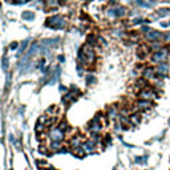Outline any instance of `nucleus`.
I'll list each match as a JSON object with an SVG mask.
<instances>
[{"label":"nucleus","mask_w":170,"mask_h":170,"mask_svg":"<svg viewBox=\"0 0 170 170\" xmlns=\"http://www.w3.org/2000/svg\"><path fill=\"white\" fill-rule=\"evenodd\" d=\"M21 18L24 19L25 21H32L33 19H35V14H33L32 11H25V12L21 14Z\"/></svg>","instance_id":"obj_12"},{"label":"nucleus","mask_w":170,"mask_h":170,"mask_svg":"<svg viewBox=\"0 0 170 170\" xmlns=\"http://www.w3.org/2000/svg\"><path fill=\"white\" fill-rule=\"evenodd\" d=\"M60 90H61V92H63V90H66V88L65 87H60Z\"/></svg>","instance_id":"obj_39"},{"label":"nucleus","mask_w":170,"mask_h":170,"mask_svg":"<svg viewBox=\"0 0 170 170\" xmlns=\"http://www.w3.org/2000/svg\"><path fill=\"white\" fill-rule=\"evenodd\" d=\"M28 43H29V40H24V41H21V45H20V48H19V53H18V57H20L23 53H24V51H25V48L28 47Z\"/></svg>","instance_id":"obj_19"},{"label":"nucleus","mask_w":170,"mask_h":170,"mask_svg":"<svg viewBox=\"0 0 170 170\" xmlns=\"http://www.w3.org/2000/svg\"><path fill=\"white\" fill-rule=\"evenodd\" d=\"M148 40L150 41H160V40H163V35L160 31H150L148 35H146Z\"/></svg>","instance_id":"obj_7"},{"label":"nucleus","mask_w":170,"mask_h":170,"mask_svg":"<svg viewBox=\"0 0 170 170\" xmlns=\"http://www.w3.org/2000/svg\"><path fill=\"white\" fill-rule=\"evenodd\" d=\"M73 154H75V156H77L79 158H83V157H85L87 152L83 149V146H80V148H76V149H73Z\"/></svg>","instance_id":"obj_16"},{"label":"nucleus","mask_w":170,"mask_h":170,"mask_svg":"<svg viewBox=\"0 0 170 170\" xmlns=\"http://www.w3.org/2000/svg\"><path fill=\"white\" fill-rule=\"evenodd\" d=\"M129 120H130V124H132V125H137V124H140V121H141V114H140V113H134V114H132L129 117Z\"/></svg>","instance_id":"obj_14"},{"label":"nucleus","mask_w":170,"mask_h":170,"mask_svg":"<svg viewBox=\"0 0 170 170\" xmlns=\"http://www.w3.org/2000/svg\"><path fill=\"white\" fill-rule=\"evenodd\" d=\"M142 32H144V33H146V35H148V33H149V32H150V28H149V27H142Z\"/></svg>","instance_id":"obj_34"},{"label":"nucleus","mask_w":170,"mask_h":170,"mask_svg":"<svg viewBox=\"0 0 170 170\" xmlns=\"http://www.w3.org/2000/svg\"><path fill=\"white\" fill-rule=\"evenodd\" d=\"M85 1H92V0H85Z\"/></svg>","instance_id":"obj_40"},{"label":"nucleus","mask_w":170,"mask_h":170,"mask_svg":"<svg viewBox=\"0 0 170 170\" xmlns=\"http://www.w3.org/2000/svg\"><path fill=\"white\" fill-rule=\"evenodd\" d=\"M156 96V92L152 89V88H144V89H141L140 90V93H138V97H140V100H148V101H150L153 97Z\"/></svg>","instance_id":"obj_5"},{"label":"nucleus","mask_w":170,"mask_h":170,"mask_svg":"<svg viewBox=\"0 0 170 170\" xmlns=\"http://www.w3.org/2000/svg\"><path fill=\"white\" fill-rule=\"evenodd\" d=\"M66 152H68V150H66V148H61V149L59 150V153H61V154H63V153H64V154H65Z\"/></svg>","instance_id":"obj_37"},{"label":"nucleus","mask_w":170,"mask_h":170,"mask_svg":"<svg viewBox=\"0 0 170 170\" xmlns=\"http://www.w3.org/2000/svg\"><path fill=\"white\" fill-rule=\"evenodd\" d=\"M150 106H152V102L148 100H140L135 104V109L137 110H148V109H150Z\"/></svg>","instance_id":"obj_8"},{"label":"nucleus","mask_w":170,"mask_h":170,"mask_svg":"<svg viewBox=\"0 0 170 170\" xmlns=\"http://www.w3.org/2000/svg\"><path fill=\"white\" fill-rule=\"evenodd\" d=\"M96 35H93V33H90V35H88L87 37V44L90 45V47H93V45H96Z\"/></svg>","instance_id":"obj_20"},{"label":"nucleus","mask_w":170,"mask_h":170,"mask_svg":"<svg viewBox=\"0 0 170 170\" xmlns=\"http://www.w3.org/2000/svg\"><path fill=\"white\" fill-rule=\"evenodd\" d=\"M11 170H12V169H11Z\"/></svg>","instance_id":"obj_42"},{"label":"nucleus","mask_w":170,"mask_h":170,"mask_svg":"<svg viewBox=\"0 0 170 170\" xmlns=\"http://www.w3.org/2000/svg\"><path fill=\"white\" fill-rule=\"evenodd\" d=\"M45 25L49 27V28H53V29H63V28L66 25V23H65V20H64L63 16L55 15V16H51L49 19H47Z\"/></svg>","instance_id":"obj_1"},{"label":"nucleus","mask_w":170,"mask_h":170,"mask_svg":"<svg viewBox=\"0 0 170 170\" xmlns=\"http://www.w3.org/2000/svg\"><path fill=\"white\" fill-rule=\"evenodd\" d=\"M57 128L61 130V132L65 133L66 130H69V125H68V122L65 121V120H61V121L59 122V125H57Z\"/></svg>","instance_id":"obj_18"},{"label":"nucleus","mask_w":170,"mask_h":170,"mask_svg":"<svg viewBox=\"0 0 170 170\" xmlns=\"http://www.w3.org/2000/svg\"><path fill=\"white\" fill-rule=\"evenodd\" d=\"M135 3L138 4V5H141V7H149L150 4L145 3V1H142V0H135Z\"/></svg>","instance_id":"obj_28"},{"label":"nucleus","mask_w":170,"mask_h":170,"mask_svg":"<svg viewBox=\"0 0 170 170\" xmlns=\"http://www.w3.org/2000/svg\"><path fill=\"white\" fill-rule=\"evenodd\" d=\"M60 1L59 0H45V4H47V5H49V7H53V5H57V4H59Z\"/></svg>","instance_id":"obj_26"},{"label":"nucleus","mask_w":170,"mask_h":170,"mask_svg":"<svg viewBox=\"0 0 170 170\" xmlns=\"http://www.w3.org/2000/svg\"><path fill=\"white\" fill-rule=\"evenodd\" d=\"M150 51H154V52H157V51H161L162 49V45H161L160 41H152L149 45Z\"/></svg>","instance_id":"obj_17"},{"label":"nucleus","mask_w":170,"mask_h":170,"mask_svg":"<svg viewBox=\"0 0 170 170\" xmlns=\"http://www.w3.org/2000/svg\"><path fill=\"white\" fill-rule=\"evenodd\" d=\"M81 137H72L70 138V149H76V148H80L81 146Z\"/></svg>","instance_id":"obj_11"},{"label":"nucleus","mask_w":170,"mask_h":170,"mask_svg":"<svg viewBox=\"0 0 170 170\" xmlns=\"http://www.w3.org/2000/svg\"><path fill=\"white\" fill-rule=\"evenodd\" d=\"M48 137L51 138V141H59V142H61L64 140V137H65V133L61 132L57 126H52L48 132Z\"/></svg>","instance_id":"obj_2"},{"label":"nucleus","mask_w":170,"mask_h":170,"mask_svg":"<svg viewBox=\"0 0 170 170\" xmlns=\"http://www.w3.org/2000/svg\"><path fill=\"white\" fill-rule=\"evenodd\" d=\"M158 15L160 16H167V15H170V8H161Z\"/></svg>","instance_id":"obj_25"},{"label":"nucleus","mask_w":170,"mask_h":170,"mask_svg":"<svg viewBox=\"0 0 170 170\" xmlns=\"http://www.w3.org/2000/svg\"><path fill=\"white\" fill-rule=\"evenodd\" d=\"M9 48L11 49H16V48H18V43H12V44L9 45Z\"/></svg>","instance_id":"obj_35"},{"label":"nucleus","mask_w":170,"mask_h":170,"mask_svg":"<svg viewBox=\"0 0 170 170\" xmlns=\"http://www.w3.org/2000/svg\"><path fill=\"white\" fill-rule=\"evenodd\" d=\"M44 65H45V59H43V60H40V61H39V68H44Z\"/></svg>","instance_id":"obj_32"},{"label":"nucleus","mask_w":170,"mask_h":170,"mask_svg":"<svg viewBox=\"0 0 170 170\" xmlns=\"http://www.w3.org/2000/svg\"><path fill=\"white\" fill-rule=\"evenodd\" d=\"M89 140H92V141H93V142H96V144H98L101 141V135H100V133H92V134H90V138Z\"/></svg>","instance_id":"obj_22"},{"label":"nucleus","mask_w":170,"mask_h":170,"mask_svg":"<svg viewBox=\"0 0 170 170\" xmlns=\"http://www.w3.org/2000/svg\"><path fill=\"white\" fill-rule=\"evenodd\" d=\"M3 69L4 70L8 69V57H7V56H4V57H3Z\"/></svg>","instance_id":"obj_27"},{"label":"nucleus","mask_w":170,"mask_h":170,"mask_svg":"<svg viewBox=\"0 0 170 170\" xmlns=\"http://www.w3.org/2000/svg\"><path fill=\"white\" fill-rule=\"evenodd\" d=\"M125 14H126V11L124 7H116V8H112V9L108 11V15L113 16V18H122Z\"/></svg>","instance_id":"obj_6"},{"label":"nucleus","mask_w":170,"mask_h":170,"mask_svg":"<svg viewBox=\"0 0 170 170\" xmlns=\"http://www.w3.org/2000/svg\"><path fill=\"white\" fill-rule=\"evenodd\" d=\"M29 0H18L16 1V4H25V3H28Z\"/></svg>","instance_id":"obj_36"},{"label":"nucleus","mask_w":170,"mask_h":170,"mask_svg":"<svg viewBox=\"0 0 170 170\" xmlns=\"http://www.w3.org/2000/svg\"><path fill=\"white\" fill-rule=\"evenodd\" d=\"M96 145H97V144L93 142L92 140H87V141H85L81 146H83V149L85 150V152L92 153V152H94V149H96Z\"/></svg>","instance_id":"obj_9"},{"label":"nucleus","mask_w":170,"mask_h":170,"mask_svg":"<svg viewBox=\"0 0 170 170\" xmlns=\"http://www.w3.org/2000/svg\"><path fill=\"white\" fill-rule=\"evenodd\" d=\"M55 110H56V105H52L51 108H48V110H47V113H53Z\"/></svg>","instance_id":"obj_33"},{"label":"nucleus","mask_w":170,"mask_h":170,"mask_svg":"<svg viewBox=\"0 0 170 170\" xmlns=\"http://www.w3.org/2000/svg\"><path fill=\"white\" fill-rule=\"evenodd\" d=\"M51 150H57V149H61V142H59V141H52V144H51Z\"/></svg>","instance_id":"obj_23"},{"label":"nucleus","mask_w":170,"mask_h":170,"mask_svg":"<svg viewBox=\"0 0 170 170\" xmlns=\"http://www.w3.org/2000/svg\"><path fill=\"white\" fill-rule=\"evenodd\" d=\"M39 152L41 153V154H47V148H45V146H40V148H39Z\"/></svg>","instance_id":"obj_31"},{"label":"nucleus","mask_w":170,"mask_h":170,"mask_svg":"<svg viewBox=\"0 0 170 170\" xmlns=\"http://www.w3.org/2000/svg\"><path fill=\"white\" fill-rule=\"evenodd\" d=\"M7 1H8V0H7Z\"/></svg>","instance_id":"obj_43"},{"label":"nucleus","mask_w":170,"mask_h":170,"mask_svg":"<svg viewBox=\"0 0 170 170\" xmlns=\"http://www.w3.org/2000/svg\"><path fill=\"white\" fill-rule=\"evenodd\" d=\"M101 129H102V124L100 122V114L88 122V130L90 133H100Z\"/></svg>","instance_id":"obj_3"},{"label":"nucleus","mask_w":170,"mask_h":170,"mask_svg":"<svg viewBox=\"0 0 170 170\" xmlns=\"http://www.w3.org/2000/svg\"><path fill=\"white\" fill-rule=\"evenodd\" d=\"M0 7H1V5H0Z\"/></svg>","instance_id":"obj_41"},{"label":"nucleus","mask_w":170,"mask_h":170,"mask_svg":"<svg viewBox=\"0 0 170 170\" xmlns=\"http://www.w3.org/2000/svg\"><path fill=\"white\" fill-rule=\"evenodd\" d=\"M72 100H75V96H73L72 92H69V93H66L65 96H63V102L64 104H68V102H70Z\"/></svg>","instance_id":"obj_21"},{"label":"nucleus","mask_w":170,"mask_h":170,"mask_svg":"<svg viewBox=\"0 0 170 170\" xmlns=\"http://www.w3.org/2000/svg\"><path fill=\"white\" fill-rule=\"evenodd\" d=\"M102 141H104V144H108V145H109V144H110V141H112V140H110V135H109V134L105 135Z\"/></svg>","instance_id":"obj_29"},{"label":"nucleus","mask_w":170,"mask_h":170,"mask_svg":"<svg viewBox=\"0 0 170 170\" xmlns=\"http://www.w3.org/2000/svg\"><path fill=\"white\" fill-rule=\"evenodd\" d=\"M85 81H87L88 85H90V84H93L94 81H96V77H94L93 75H87V76H85Z\"/></svg>","instance_id":"obj_24"},{"label":"nucleus","mask_w":170,"mask_h":170,"mask_svg":"<svg viewBox=\"0 0 170 170\" xmlns=\"http://www.w3.org/2000/svg\"><path fill=\"white\" fill-rule=\"evenodd\" d=\"M163 41L170 43V32H167L166 35H163Z\"/></svg>","instance_id":"obj_30"},{"label":"nucleus","mask_w":170,"mask_h":170,"mask_svg":"<svg viewBox=\"0 0 170 170\" xmlns=\"http://www.w3.org/2000/svg\"><path fill=\"white\" fill-rule=\"evenodd\" d=\"M106 116L109 118H114L117 117V106H109L106 109Z\"/></svg>","instance_id":"obj_13"},{"label":"nucleus","mask_w":170,"mask_h":170,"mask_svg":"<svg viewBox=\"0 0 170 170\" xmlns=\"http://www.w3.org/2000/svg\"><path fill=\"white\" fill-rule=\"evenodd\" d=\"M167 57V49H161V51H157V52L153 53L152 56V61L153 63H163Z\"/></svg>","instance_id":"obj_4"},{"label":"nucleus","mask_w":170,"mask_h":170,"mask_svg":"<svg viewBox=\"0 0 170 170\" xmlns=\"http://www.w3.org/2000/svg\"><path fill=\"white\" fill-rule=\"evenodd\" d=\"M154 68H152V66H148V68H145V69L142 70V77L144 79H154Z\"/></svg>","instance_id":"obj_10"},{"label":"nucleus","mask_w":170,"mask_h":170,"mask_svg":"<svg viewBox=\"0 0 170 170\" xmlns=\"http://www.w3.org/2000/svg\"><path fill=\"white\" fill-rule=\"evenodd\" d=\"M64 60H65V59H64V56H59V61H60V63H64Z\"/></svg>","instance_id":"obj_38"},{"label":"nucleus","mask_w":170,"mask_h":170,"mask_svg":"<svg viewBox=\"0 0 170 170\" xmlns=\"http://www.w3.org/2000/svg\"><path fill=\"white\" fill-rule=\"evenodd\" d=\"M157 70H158L157 73H162V75H165V73L169 72V65H167L166 63H160V65H158Z\"/></svg>","instance_id":"obj_15"}]
</instances>
